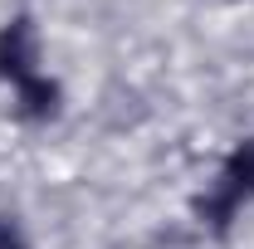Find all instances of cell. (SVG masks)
<instances>
[{
  "label": "cell",
  "mask_w": 254,
  "mask_h": 249,
  "mask_svg": "<svg viewBox=\"0 0 254 249\" xmlns=\"http://www.w3.org/2000/svg\"><path fill=\"white\" fill-rule=\"evenodd\" d=\"M225 186L240 190V195H254V142H240L230 161H225Z\"/></svg>",
  "instance_id": "3957f363"
},
{
  "label": "cell",
  "mask_w": 254,
  "mask_h": 249,
  "mask_svg": "<svg viewBox=\"0 0 254 249\" xmlns=\"http://www.w3.org/2000/svg\"><path fill=\"white\" fill-rule=\"evenodd\" d=\"M0 78H10L15 88L34 78V25L25 15L0 30Z\"/></svg>",
  "instance_id": "6da1fadb"
},
{
  "label": "cell",
  "mask_w": 254,
  "mask_h": 249,
  "mask_svg": "<svg viewBox=\"0 0 254 249\" xmlns=\"http://www.w3.org/2000/svg\"><path fill=\"white\" fill-rule=\"evenodd\" d=\"M0 249H25V240H20V230H15L10 220H0Z\"/></svg>",
  "instance_id": "277c9868"
},
{
  "label": "cell",
  "mask_w": 254,
  "mask_h": 249,
  "mask_svg": "<svg viewBox=\"0 0 254 249\" xmlns=\"http://www.w3.org/2000/svg\"><path fill=\"white\" fill-rule=\"evenodd\" d=\"M20 113L34 118V123H39V118H54V113H59V83H54V78H39V73L25 78V83H20Z\"/></svg>",
  "instance_id": "7a4b0ae2"
}]
</instances>
